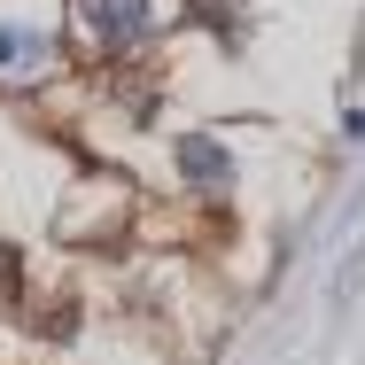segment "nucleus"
I'll return each mask as SVG.
<instances>
[{"instance_id":"7ed1b4c3","label":"nucleus","mask_w":365,"mask_h":365,"mask_svg":"<svg viewBox=\"0 0 365 365\" xmlns=\"http://www.w3.org/2000/svg\"><path fill=\"white\" fill-rule=\"evenodd\" d=\"M179 163H187L195 187H225V179H233V155H225L218 140H187V148H179Z\"/></svg>"},{"instance_id":"f03ea898","label":"nucleus","mask_w":365,"mask_h":365,"mask_svg":"<svg viewBox=\"0 0 365 365\" xmlns=\"http://www.w3.org/2000/svg\"><path fill=\"white\" fill-rule=\"evenodd\" d=\"M39 71H47V31L0 24V78H39Z\"/></svg>"},{"instance_id":"f257e3e1","label":"nucleus","mask_w":365,"mask_h":365,"mask_svg":"<svg viewBox=\"0 0 365 365\" xmlns=\"http://www.w3.org/2000/svg\"><path fill=\"white\" fill-rule=\"evenodd\" d=\"M71 16L93 55H133L155 24V0H71Z\"/></svg>"}]
</instances>
